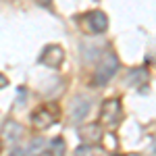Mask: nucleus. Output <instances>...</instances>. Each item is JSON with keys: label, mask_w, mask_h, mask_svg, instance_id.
<instances>
[{"label": "nucleus", "mask_w": 156, "mask_h": 156, "mask_svg": "<svg viewBox=\"0 0 156 156\" xmlns=\"http://www.w3.org/2000/svg\"><path fill=\"white\" fill-rule=\"evenodd\" d=\"M81 25L90 34L98 36V34H104L108 29V17H106V12H102V11H92L81 17Z\"/></svg>", "instance_id": "3"}, {"label": "nucleus", "mask_w": 156, "mask_h": 156, "mask_svg": "<svg viewBox=\"0 0 156 156\" xmlns=\"http://www.w3.org/2000/svg\"><path fill=\"white\" fill-rule=\"evenodd\" d=\"M121 119V100L119 98H110L102 104V110H100V123L102 125H117Z\"/></svg>", "instance_id": "5"}, {"label": "nucleus", "mask_w": 156, "mask_h": 156, "mask_svg": "<svg viewBox=\"0 0 156 156\" xmlns=\"http://www.w3.org/2000/svg\"><path fill=\"white\" fill-rule=\"evenodd\" d=\"M37 2H40V4H46V6H48V4L52 2V0H37Z\"/></svg>", "instance_id": "16"}, {"label": "nucleus", "mask_w": 156, "mask_h": 156, "mask_svg": "<svg viewBox=\"0 0 156 156\" xmlns=\"http://www.w3.org/2000/svg\"><path fill=\"white\" fill-rule=\"evenodd\" d=\"M40 62L50 67V69H58L65 62V48L58 46V44H48L40 54Z\"/></svg>", "instance_id": "4"}, {"label": "nucleus", "mask_w": 156, "mask_h": 156, "mask_svg": "<svg viewBox=\"0 0 156 156\" xmlns=\"http://www.w3.org/2000/svg\"><path fill=\"white\" fill-rule=\"evenodd\" d=\"M0 152H2V142H0Z\"/></svg>", "instance_id": "18"}, {"label": "nucleus", "mask_w": 156, "mask_h": 156, "mask_svg": "<svg viewBox=\"0 0 156 156\" xmlns=\"http://www.w3.org/2000/svg\"><path fill=\"white\" fill-rule=\"evenodd\" d=\"M36 156H52L50 152H40V154H36Z\"/></svg>", "instance_id": "17"}, {"label": "nucleus", "mask_w": 156, "mask_h": 156, "mask_svg": "<svg viewBox=\"0 0 156 156\" xmlns=\"http://www.w3.org/2000/svg\"><path fill=\"white\" fill-rule=\"evenodd\" d=\"M58 121V106L56 104H46L34 110L31 115V125L36 129H48Z\"/></svg>", "instance_id": "2"}, {"label": "nucleus", "mask_w": 156, "mask_h": 156, "mask_svg": "<svg viewBox=\"0 0 156 156\" xmlns=\"http://www.w3.org/2000/svg\"><path fill=\"white\" fill-rule=\"evenodd\" d=\"M90 110H92V102H90V98L77 96L75 100H73V106H71V121H73V123H81V121L90 115Z\"/></svg>", "instance_id": "6"}, {"label": "nucleus", "mask_w": 156, "mask_h": 156, "mask_svg": "<svg viewBox=\"0 0 156 156\" xmlns=\"http://www.w3.org/2000/svg\"><path fill=\"white\" fill-rule=\"evenodd\" d=\"M65 152H67V144H65V140L62 137H54L52 142H50V154L52 156H65Z\"/></svg>", "instance_id": "10"}, {"label": "nucleus", "mask_w": 156, "mask_h": 156, "mask_svg": "<svg viewBox=\"0 0 156 156\" xmlns=\"http://www.w3.org/2000/svg\"><path fill=\"white\" fill-rule=\"evenodd\" d=\"M77 133H79V140L87 146H94L102 140V127L100 125H83V127H79Z\"/></svg>", "instance_id": "7"}, {"label": "nucleus", "mask_w": 156, "mask_h": 156, "mask_svg": "<svg viewBox=\"0 0 156 156\" xmlns=\"http://www.w3.org/2000/svg\"><path fill=\"white\" fill-rule=\"evenodd\" d=\"M2 135H4L6 140H11V142H17V140L23 135V127H21L17 121H6L4 127H2Z\"/></svg>", "instance_id": "9"}, {"label": "nucleus", "mask_w": 156, "mask_h": 156, "mask_svg": "<svg viewBox=\"0 0 156 156\" xmlns=\"http://www.w3.org/2000/svg\"><path fill=\"white\" fill-rule=\"evenodd\" d=\"M119 71V58L117 54L112 52H104L100 58H98V65H96V71H94V83L96 85H106L115 75Z\"/></svg>", "instance_id": "1"}, {"label": "nucleus", "mask_w": 156, "mask_h": 156, "mask_svg": "<svg viewBox=\"0 0 156 156\" xmlns=\"http://www.w3.org/2000/svg\"><path fill=\"white\" fill-rule=\"evenodd\" d=\"M100 56V42H81V58L85 62H94Z\"/></svg>", "instance_id": "8"}, {"label": "nucleus", "mask_w": 156, "mask_h": 156, "mask_svg": "<svg viewBox=\"0 0 156 156\" xmlns=\"http://www.w3.org/2000/svg\"><path fill=\"white\" fill-rule=\"evenodd\" d=\"M98 150H94V146H87V144H83L81 148H77L75 150V156H92V154H96Z\"/></svg>", "instance_id": "13"}, {"label": "nucleus", "mask_w": 156, "mask_h": 156, "mask_svg": "<svg viewBox=\"0 0 156 156\" xmlns=\"http://www.w3.org/2000/svg\"><path fill=\"white\" fill-rule=\"evenodd\" d=\"M25 154H27V152H25V150H21V148H15V150L11 152V156H25Z\"/></svg>", "instance_id": "14"}, {"label": "nucleus", "mask_w": 156, "mask_h": 156, "mask_svg": "<svg viewBox=\"0 0 156 156\" xmlns=\"http://www.w3.org/2000/svg\"><path fill=\"white\" fill-rule=\"evenodd\" d=\"M6 83H9V81H6V77H4V75L0 73V90H2V87H4Z\"/></svg>", "instance_id": "15"}, {"label": "nucleus", "mask_w": 156, "mask_h": 156, "mask_svg": "<svg viewBox=\"0 0 156 156\" xmlns=\"http://www.w3.org/2000/svg\"><path fill=\"white\" fill-rule=\"evenodd\" d=\"M146 77H148V71H146V69H135V71H131L129 85H133V83H142V81H146Z\"/></svg>", "instance_id": "12"}, {"label": "nucleus", "mask_w": 156, "mask_h": 156, "mask_svg": "<svg viewBox=\"0 0 156 156\" xmlns=\"http://www.w3.org/2000/svg\"><path fill=\"white\" fill-rule=\"evenodd\" d=\"M44 144H46V142H44L42 137H34V140H31V144L27 146V150H25V152H27L29 156H36V154H40V152H44Z\"/></svg>", "instance_id": "11"}]
</instances>
